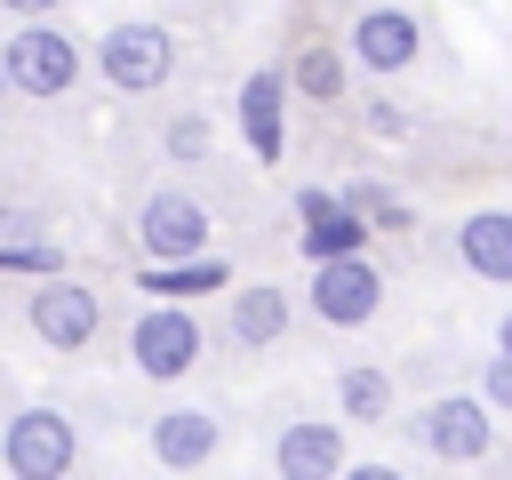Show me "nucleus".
<instances>
[{
    "instance_id": "dca6fc26",
    "label": "nucleus",
    "mask_w": 512,
    "mask_h": 480,
    "mask_svg": "<svg viewBox=\"0 0 512 480\" xmlns=\"http://www.w3.org/2000/svg\"><path fill=\"white\" fill-rule=\"evenodd\" d=\"M288 88H296V96H312V104H336V96L352 88V56H344L336 40H312V48H296V56H288Z\"/></svg>"
},
{
    "instance_id": "f03ea898",
    "label": "nucleus",
    "mask_w": 512,
    "mask_h": 480,
    "mask_svg": "<svg viewBox=\"0 0 512 480\" xmlns=\"http://www.w3.org/2000/svg\"><path fill=\"white\" fill-rule=\"evenodd\" d=\"M0 72H8V96H64L72 80H80V40L72 32H56V24H40V16H24L8 40H0Z\"/></svg>"
},
{
    "instance_id": "f8f14e48",
    "label": "nucleus",
    "mask_w": 512,
    "mask_h": 480,
    "mask_svg": "<svg viewBox=\"0 0 512 480\" xmlns=\"http://www.w3.org/2000/svg\"><path fill=\"white\" fill-rule=\"evenodd\" d=\"M240 136H248L256 160H280L288 152V72L280 64H264V72L240 80Z\"/></svg>"
},
{
    "instance_id": "20e7f679",
    "label": "nucleus",
    "mask_w": 512,
    "mask_h": 480,
    "mask_svg": "<svg viewBox=\"0 0 512 480\" xmlns=\"http://www.w3.org/2000/svg\"><path fill=\"white\" fill-rule=\"evenodd\" d=\"M200 352H208V336H200V320H192L184 304H152V312H136V328H128V360H136V376H152V384L192 376Z\"/></svg>"
},
{
    "instance_id": "ddd939ff",
    "label": "nucleus",
    "mask_w": 512,
    "mask_h": 480,
    "mask_svg": "<svg viewBox=\"0 0 512 480\" xmlns=\"http://www.w3.org/2000/svg\"><path fill=\"white\" fill-rule=\"evenodd\" d=\"M224 336H232L240 352H264V344H280V336H288V288H272V280H248V288H232V296H224Z\"/></svg>"
},
{
    "instance_id": "9d476101",
    "label": "nucleus",
    "mask_w": 512,
    "mask_h": 480,
    "mask_svg": "<svg viewBox=\"0 0 512 480\" xmlns=\"http://www.w3.org/2000/svg\"><path fill=\"white\" fill-rule=\"evenodd\" d=\"M272 472H280V480H344V472H352V440H344V424H328V416L288 424V432L272 440Z\"/></svg>"
},
{
    "instance_id": "9b49d317",
    "label": "nucleus",
    "mask_w": 512,
    "mask_h": 480,
    "mask_svg": "<svg viewBox=\"0 0 512 480\" xmlns=\"http://www.w3.org/2000/svg\"><path fill=\"white\" fill-rule=\"evenodd\" d=\"M144 448H152V464H160V472H200V464H216L224 424H216L208 408H160V416H152V432H144Z\"/></svg>"
},
{
    "instance_id": "7ed1b4c3",
    "label": "nucleus",
    "mask_w": 512,
    "mask_h": 480,
    "mask_svg": "<svg viewBox=\"0 0 512 480\" xmlns=\"http://www.w3.org/2000/svg\"><path fill=\"white\" fill-rule=\"evenodd\" d=\"M136 248H144V264H200V256H216V248H208V208H200L192 192L160 184V192L136 208Z\"/></svg>"
},
{
    "instance_id": "0eeeda50",
    "label": "nucleus",
    "mask_w": 512,
    "mask_h": 480,
    "mask_svg": "<svg viewBox=\"0 0 512 480\" xmlns=\"http://www.w3.org/2000/svg\"><path fill=\"white\" fill-rule=\"evenodd\" d=\"M24 328H32L48 352H88L96 328H104V304H96V288H80V280H40L32 304H24Z\"/></svg>"
},
{
    "instance_id": "b1692460",
    "label": "nucleus",
    "mask_w": 512,
    "mask_h": 480,
    "mask_svg": "<svg viewBox=\"0 0 512 480\" xmlns=\"http://www.w3.org/2000/svg\"><path fill=\"white\" fill-rule=\"evenodd\" d=\"M344 480H408V472H400V464H352Z\"/></svg>"
},
{
    "instance_id": "a211bd4d",
    "label": "nucleus",
    "mask_w": 512,
    "mask_h": 480,
    "mask_svg": "<svg viewBox=\"0 0 512 480\" xmlns=\"http://www.w3.org/2000/svg\"><path fill=\"white\" fill-rule=\"evenodd\" d=\"M336 408H344V424H384L392 416V376L368 368V360L336 368Z\"/></svg>"
},
{
    "instance_id": "f3484780",
    "label": "nucleus",
    "mask_w": 512,
    "mask_h": 480,
    "mask_svg": "<svg viewBox=\"0 0 512 480\" xmlns=\"http://www.w3.org/2000/svg\"><path fill=\"white\" fill-rule=\"evenodd\" d=\"M296 248H304V264H312V272H320V264H352V256H368V224L336 200L320 224H304V232H296Z\"/></svg>"
},
{
    "instance_id": "a878e982",
    "label": "nucleus",
    "mask_w": 512,
    "mask_h": 480,
    "mask_svg": "<svg viewBox=\"0 0 512 480\" xmlns=\"http://www.w3.org/2000/svg\"><path fill=\"white\" fill-rule=\"evenodd\" d=\"M0 96H8V72H0Z\"/></svg>"
},
{
    "instance_id": "aec40b11",
    "label": "nucleus",
    "mask_w": 512,
    "mask_h": 480,
    "mask_svg": "<svg viewBox=\"0 0 512 480\" xmlns=\"http://www.w3.org/2000/svg\"><path fill=\"white\" fill-rule=\"evenodd\" d=\"M168 160H208V120H200V112L168 120Z\"/></svg>"
},
{
    "instance_id": "f257e3e1",
    "label": "nucleus",
    "mask_w": 512,
    "mask_h": 480,
    "mask_svg": "<svg viewBox=\"0 0 512 480\" xmlns=\"http://www.w3.org/2000/svg\"><path fill=\"white\" fill-rule=\"evenodd\" d=\"M0 464H8V480H64L80 464V424L48 400H24L0 424Z\"/></svg>"
},
{
    "instance_id": "1a4fd4ad",
    "label": "nucleus",
    "mask_w": 512,
    "mask_h": 480,
    "mask_svg": "<svg viewBox=\"0 0 512 480\" xmlns=\"http://www.w3.org/2000/svg\"><path fill=\"white\" fill-rule=\"evenodd\" d=\"M304 304H312L328 328H368L376 304H384V272H376L368 256H352V264H320V272L304 280Z\"/></svg>"
},
{
    "instance_id": "6ab92c4d",
    "label": "nucleus",
    "mask_w": 512,
    "mask_h": 480,
    "mask_svg": "<svg viewBox=\"0 0 512 480\" xmlns=\"http://www.w3.org/2000/svg\"><path fill=\"white\" fill-rule=\"evenodd\" d=\"M336 200H344V208H352L360 224H384V232H408V208H400V200H392L384 184H368V176H352V184H344Z\"/></svg>"
},
{
    "instance_id": "423d86ee",
    "label": "nucleus",
    "mask_w": 512,
    "mask_h": 480,
    "mask_svg": "<svg viewBox=\"0 0 512 480\" xmlns=\"http://www.w3.org/2000/svg\"><path fill=\"white\" fill-rule=\"evenodd\" d=\"M416 440H424L440 464H480V456L496 448V416H488L480 392H440V400L416 408Z\"/></svg>"
},
{
    "instance_id": "4be33fe9",
    "label": "nucleus",
    "mask_w": 512,
    "mask_h": 480,
    "mask_svg": "<svg viewBox=\"0 0 512 480\" xmlns=\"http://www.w3.org/2000/svg\"><path fill=\"white\" fill-rule=\"evenodd\" d=\"M328 208H336V192H328V184H304V192H296V232H304V224H320Z\"/></svg>"
},
{
    "instance_id": "6e6552de",
    "label": "nucleus",
    "mask_w": 512,
    "mask_h": 480,
    "mask_svg": "<svg viewBox=\"0 0 512 480\" xmlns=\"http://www.w3.org/2000/svg\"><path fill=\"white\" fill-rule=\"evenodd\" d=\"M344 56H352L360 72L392 80V72H408V64L424 56V24H416L408 8H360V16H352V40H344Z\"/></svg>"
},
{
    "instance_id": "2eb2a0df",
    "label": "nucleus",
    "mask_w": 512,
    "mask_h": 480,
    "mask_svg": "<svg viewBox=\"0 0 512 480\" xmlns=\"http://www.w3.org/2000/svg\"><path fill=\"white\" fill-rule=\"evenodd\" d=\"M136 288L152 304H200V296H224V256H200V264H144Z\"/></svg>"
},
{
    "instance_id": "5701e85b",
    "label": "nucleus",
    "mask_w": 512,
    "mask_h": 480,
    "mask_svg": "<svg viewBox=\"0 0 512 480\" xmlns=\"http://www.w3.org/2000/svg\"><path fill=\"white\" fill-rule=\"evenodd\" d=\"M368 128H376V136H400V128H408V112H400V104H384V96H376V104H368Z\"/></svg>"
},
{
    "instance_id": "39448f33",
    "label": "nucleus",
    "mask_w": 512,
    "mask_h": 480,
    "mask_svg": "<svg viewBox=\"0 0 512 480\" xmlns=\"http://www.w3.org/2000/svg\"><path fill=\"white\" fill-rule=\"evenodd\" d=\"M96 72H104L120 96H144V88H160V80L176 72V40H168V24H144V16L112 24V32L96 40Z\"/></svg>"
},
{
    "instance_id": "393cba45",
    "label": "nucleus",
    "mask_w": 512,
    "mask_h": 480,
    "mask_svg": "<svg viewBox=\"0 0 512 480\" xmlns=\"http://www.w3.org/2000/svg\"><path fill=\"white\" fill-rule=\"evenodd\" d=\"M496 352H504V360H512V312H504V320H496Z\"/></svg>"
},
{
    "instance_id": "4468645a",
    "label": "nucleus",
    "mask_w": 512,
    "mask_h": 480,
    "mask_svg": "<svg viewBox=\"0 0 512 480\" xmlns=\"http://www.w3.org/2000/svg\"><path fill=\"white\" fill-rule=\"evenodd\" d=\"M456 264L472 280H512V208H472L456 224Z\"/></svg>"
},
{
    "instance_id": "412c9836",
    "label": "nucleus",
    "mask_w": 512,
    "mask_h": 480,
    "mask_svg": "<svg viewBox=\"0 0 512 480\" xmlns=\"http://www.w3.org/2000/svg\"><path fill=\"white\" fill-rule=\"evenodd\" d=\"M480 400H488V416H496V408L512 416V360H504V352L480 360Z\"/></svg>"
}]
</instances>
